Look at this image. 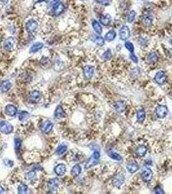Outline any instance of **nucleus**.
<instances>
[{
  "instance_id": "nucleus-43",
  "label": "nucleus",
  "mask_w": 172,
  "mask_h": 194,
  "mask_svg": "<svg viewBox=\"0 0 172 194\" xmlns=\"http://www.w3.org/2000/svg\"><path fill=\"white\" fill-rule=\"evenodd\" d=\"M36 175V173L34 172H28L27 174V179H28V180H30V179H33L34 177Z\"/></svg>"
},
{
  "instance_id": "nucleus-15",
  "label": "nucleus",
  "mask_w": 172,
  "mask_h": 194,
  "mask_svg": "<svg viewBox=\"0 0 172 194\" xmlns=\"http://www.w3.org/2000/svg\"><path fill=\"white\" fill-rule=\"evenodd\" d=\"M14 42H15V40H14L13 37L8 38L5 40L4 42L3 43L4 49H6V50H10V49L13 47Z\"/></svg>"
},
{
  "instance_id": "nucleus-27",
  "label": "nucleus",
  "mask_w": 172,
  "mask_h": 194,
  "mask_svg": "<svg viewBox=\"0 0 172 194\" xmlns=\"http://www.w3.org/2000/svg\"><path fill=\"white\" fill-rule=\"evenodd\" d=\"M92 25H93V29L97 34H102V28L101 27V25H100V24L96 21V20H93V22L92 23Z\"/></svg>"
},
{
  "instance_id": "nucleus-49",
  "label": "nucleus",
  "mask_w": 172,
  "mask_h": 194,
  "mask_svg": "<svg viewBox=\"0 0 172 194\" xmlns=\"http://www.w3.org/2000/svg\"><path fill=\"white\" fill-rule=\"evenodd\" d=\"M170 42H171V44H172V40H171V41H170Z\"/></svg>"
},
{
  "instance_id": "nucleus-30",
  "label": "nucleus",
  "mask_w": 172,
  "mask_h": 194,
  "mask_svg": "<svg viewBox=\"0 0 172 194\" xmlns=\"http://www.w3.org/2000/svg\"><path fill=\"white\" fill-rule=\"evenodd\" d=\"M109 157H110L111 159H113V160H115L117 161H122V157L120 156L119 153H117L116 152H111L109 153Z\"/></svg>"
},
{
  "instance_id": "nucleus-41",
  "label": "nucleus",
  "mask_w": 172,
  "mask_h": 194,
  "mask_svg": "<svg viewBox=\"0 0 172 194\" xmlns=\"http://www.w3.org/2000/svg\"><path fill=\"white\" fill-rule=\"evenodd\" d=\"M154 192L157 194H164V192L162 188L159 186H157L155 188H154Z\"/></svg>"
},
{
  "instance_id": "nucleus-11",
  "label": "nucleus",
  "mask_w": 172,
  "mask_h": 194,
  "mask_svg": "<svg viewBox=\"0 0 172 194\" xmlns=\"http://www.w3.org/2000/svg\"><path fill=\"white\" fill-rule=\"evenodd\" d=\"M54 172L58 176L64 175L66 172V166L64 164H60L54 168Z\"/></svg>"
},
{
  "instance_id": "nucleus-3",
  "label": "nucleus",
  "mask_w": 172,
  "mask_h": 194,
  "mask_svg": "<svg viewBox=\"0 0 172 194\" xmlns=\"http://www.w3.org/2000/svg\"><path fill=\"white\" fill-rule=\"evenodd\" d=\"M168 109L166 106L159 105L155 108V114L159 118H164L168 115Z\"/></svg>"
},
{
  "instance_id": "nucleus-20",
  "label": "nucleus",
  "mask_w": 172,
  "mask_h": 194,
  "mask_svg": "<svg viewBox=\"0 0 172 194\" xmlns=\"http://www.w3.org/2000/svg\"><path fill=\"white\" fill-rule=\"evenodd\" d=\"M137 122L139 123H142L146 118V111L144 109H140L137 113Z\"/></svg>"
},
{
  "instance_id": "nucleus-16",
  "label": "nucleus",
  "mask_w": 172,
  "mask_h": 194,
  "mask_svg": "<svg viewBox=\"0 0 172 194\" xmlns=\"http://www.w3.org/2000/svg\"><path fill=\"white\" fill-rule=\"evenodd\" d=\"M126 168H127V170L129 173H134L139 170V166L137 163L132 162V163H128L127 164V166H126Z\"/></svg>"
},
{
  "instance_id": "nucleus-39",
  "label": "nucleus",
  "mask_w": 172,
  "mask_h": 194,
  "mask_svg": "<svg viewBox=\"0 0 172 194\" xmlns=\"http://www.w3.org/2000/svg\"><path fill=\"white\" fill-rule=\"evenodd\" d=\"M21 140L19 139V138H16L15 140H14V143H15V149H16V151H18V150L20 149L21 146Z\"/></svg>"
},
{
  "instance_id": "nucleus-17",
  "label": "nucleus",
  "mask_w": 172,
  "mask_h": 194,
  "mask_svg": "<svg viewBox=\"0 0 172 194\" xmlns=\"http://www.w3.org/2000/svg\"><path fill=\"white\" fill-rule=\"evenodd\" d=\"M126 104L123 102V101H118L115 104H114V109L116 111L121 113L124 112L126 110Z\"/></svg>"
},
{
  "instance_id": "nucleus-21",
  "label": "nucleus",
  "mask_w": 172,
  "mask_h": 194,
  "mask_svg": "<svg viewBox=\"0 0 172 194\" xmlns=\"http://www.w3.org/2000/svg\"><path fill=\"white\" fill-rule=\"evenodd\" d=\"M5 111H6L7 115L13 117V116H15L16 115L18 110H17L16 107L13 105H7L6 108H5Z\"/></svg>"
},
{
  "instance_id": "nucleus-25",
  "label": "nucleus",
  "mask_w": 172,
  "mask_h": 194,
  "mask_svg": "<svg viewBox=\"0 0 172 194\" xmlns=\"http://www.w3.org/2000/svg\"><path fill=\"white\" fill-rule=\"evenodd\" d=\"M82 172V168L79 164H76L71 170V175L73 177H78Z\"/></svg>"
},
{
  "instance_id": "nucleus-34",
  "label": "nucleus",
  "mask_w": 172,
  "mask_h": 194,
  "mask_svg": "<svg viewBox=\"0 0 172 194\" xmlns=\"http://www.w3.org/2000/svg\"><path fill=\"white\" fill-rule=\"evenodd\" d=\"M94 42H95L96 44L98 46L102 47V46L104 45L105 40H104V38L102 37V36H97L95 40H94Z\"/></svg>"
},
{
  "instance_id": "nucleus-44",
  "label": "nucleus",
  "mask_w": 172,
  "mask_h": 194,
  "mask_svg": "<svg viewBox=\"0 0 172 194\" xmlns=\"http://www.w3.org/2000/svg\"><path fill=\"white\" fill-rule=\"evenodd\" d=\"M4 163L7 165L8 166H13V162L10 160H5L4 161Z\"/></svg>"
},
{
  "instance_id": "nucleus-1",
  "label": "nucleus",
  "mask_w": 172,
  "mask_h": 194,
  "mask_svg": "<svg viewBox=\"0 0 172 194\" xmlns=\"http://www.w3.org/2000/svg\"><path fill=\"white\" fill-rule=\"evenodd\" d=\"M100 157V154L99 152L94 151L92 156L87 161V163L85 164V169H89L91 167L95 166L98 163L99 159Z\"/></svg>"
},
{
  "instance_id": "nucleus-35",
  "label": "nucleus",
  "mask_w": 172,
  "mask_h": 194,
  "mask_svg": "<svg viewBox=\"0 0 172 194\" xmlns=\"http://www.w3.org/2000/svg\"><path fill=\"white\" fill-rule=\"evenodd\" d=\"M67 147L66 146H65V145L60 146L56 149V153L58 155H62V154H64V153H65V152L67 151Z\"/></svg>"
},
{
  "instance_id": "nucleus-7",
  "label": "nucleus",
  "mask_w": 172,
  "mask_h": 194,
  "mask_svg": "<svg viewBox=\"0 0 172 194\" xmlns=\"http://www.w3.org/2000/svg\"><path fill=\"white\" fill-rule=\"evenodd\" d=\"M153 172L150 168H146L141 173L142 180L145 182H149L153 179Z\"/></svg>"
},
{
  "instance_id": "nucleus-50",
  "label": "nucleus",
  "mask_w": 172,
  "mask_h": 194,
  "mask_svg": "<svg viewBox=\"0 0 172 194\" xmlns=\"http://www.w3.org/2000/svg\"><path fill=\"white\" fill-rule=\"evenodd\" d=\"M82 1H86V0H82Z\"/></svg>"
},
{
  "instance_id": "nucleus-46",
  "label": "nucleus",
  "mask_w": 172,
  "mask_h": 194,
  "mask_svg": "<svg viewBox=\"0 0 172 194\" xmlns=\"http://www.w3.org/2000/svg\"><path fill=\"white\" fill-rule=\"evenodd\" d=\"M145 164L146 165H148V166H150V165L152 164V161L150 160V159H147V160L145 161Z\"/></svg>"
},
{
  "instance_id": "nucleus-19",
  "label": "nucleus",
  "mask_w": 172,
  "mask_h": 194,
  "mask_svg": "<svg viewBox=\"0 0 172 194\" xmlns=\"http://www.w3.org/2000/svg\"><path fill=\"white\" fill-rule=\"evenodd\" d=\"M40 98H41V95H40V92L37 91H34L31 92V94L30 95L29 100L31 102L37 103L40 101Z\"/></svg>"
},
{
  "instance_id": "nucleus-37",
  "label": "nucleus",
  "mask_w": 172,
  "mask_h": 194,
  "mask_svg": "<svg viewBox=\"0 0 172 194\" xmlns=\"http://www.w3.org/2000/svg\"><path fill=\"white\" fill-rule=\"evenodd\" d=\"M27 190H28V188L27 186V185L24 184H20L19 186V187H18V193H21V194L26 193Z\"/></svg>"
},
{
  "instance_id": "nucleus-2",
  "label": "nucleus",
  "mask_w": 172,
  "mask_h": 194,
  "mask_svg": "<svg viewBox=\"0 0 172 194\" xmlns=\"http://www.w3.org/2000/svg\"><path fill=\"white\" fill-rule=\"evenodd\" d=\"M38 27V22H37L36 20L33 19L28 20V21L26 23V25H25V28H26V30L29 35L33 34L35 33Z\"/></svg>"
},
{
  "instance_id": "nucleus-28",
  "label": "nucleus",
  "mask_w": 172,
  "mask_h": 194,
  "mask_svg": "<svg viewBox=\"0 0 172 194\" xmlns=\"http://www.w3.org/2000/svg\"><path fill=\"white\" fill-rule=\"evenodd\" d=\"M142 22L143 24L146 27H150L151 25H152V22H153V18H151L150 16H146L142 19Z\"/></svg>"
},
{
  "instance_id": "nucleus-12",
  "label": "nucleus",
  "mask_w": 172,
  "mask_h": 194,
  "mask_svg": "<svg viewBox=\"0 0 172 194\" xmlns=\"http://www.w3.org/2000/svg\"><path fill=\"white\" fill-rule=\"evenodd\" d=\"M147 152H148V148L146 147V146L140 145L139 146L137 147V148L136 149L135 153L138 157H144Z\"/></svg>"
},
{
  "instance_id": "nucleus-8",
  "label": "nucleus",
  "mask_w": 172,
  "mask_h": 194,
  "mask_svg": "<svg viewBox=\"0 0 172 194\" xmlns=\"http://www.w3.org/2000/svg\"><path fill=\"white\" fill-rule=\"evenodd\" d=\"M119 36L122 40H126L130 37V31L128 26H122L119 31Z\"/></svg>"
},
{
  "instance_id": "nucleus-18",
  "label": "nucleus",
  "mask_w": 172,
  "mask_h": 194,
  "mask_svg": "<svg viewBox=\"0 0 172 194\" xmlns=\"http://www.w3.org/2000/svg\"><path fill=\"white\" fill-rule=\"evenodd\" d=\"M48 186L51 190H56L57 188L59 186V180L56 178L52 179L51 180L49 181Z\"/></svg>"
},
{
  "instance_id": "nucleus-14",
  "label": "nucleus",
  "mask_w": 172,
  "mask_h": 194,
  "mask_svg": "<svg viewBox=\"0 0 172 194\" xmlns=\"http://www.w3.org/2000/svg\"><path fill=\"white\" fill-rule=\"evenodd\" d=\"M53 124L51 122V121L47 120L43 124L42 126V131L45 133V134H48V133H49L51 131V129H53Z\"/></svg>"
},
{
  "instance_id": "nucleus-4",
  "label": "nucleus",
  "mask_w": 172,
  "mask_h": 194,
  "mask_svg": "<svg viewBox=\"0 0 172 194\" xmlns=\"http://www.w3.org/2000/svg\"><path fill=\"white\" fill-rule=\"evenodd\" d=\"M125 181V177L124 176L122 173H116L113 177L112 179V184L115 187H120V186L124 184Z\"/></svg>"
},
{
  "instance_id": "nucleus-36",
  "label": "nucleus",
  "mask_w": 172,
  "mask_h": 194,
  "mask_svg": "<svg viewBox=\"0 0 172 194\" xmlns=\"http://www.w3.org/2000/svg\"><path fill=\"white\" fill-rule=\"evenodd\" d=\"M124 45H125V47L131 53H134L135 49H134V46H133L132 43H131L130 42H126Z\"/></svg>"
},
{
  "instance_id": "nucleus-33",
  "label": "nucleus",
  "mask_w": 172,
  "mask_h": 194,
  "mask_svg": "<svg viewBox=\"0 0 172 194\" xmlns=\"http://www.w3.org/2000/svg\"><path fill=\"white\" fill-rule=\"evenodd\" d=\"M18 117H19V120H21V121L25 120H27L28 117H29V114H28V113L26 111H21L19 113Z\"/></svg>"
},
{
  "instance_id": "nucleus-10",
  "label": "nucleus",
  "mask_w": 172,
  "mask_h": 194,
  "mask_svg": "<svg viewBox=\"0 0 172 194\" xmlns=\"http://www.w3.org/2000/svg\"><path fill=\"white\" fill-rule=\"evenodd\" d=\"M53 8V14L54 16H60L62 13H64L65 10V6L62 3L60 2L58 4L56 5Z\"/></svg>"
},
{
  "instance_id": "nucleus-23",
  "label": "nucleus",
  "mask_w": 172,
  "mask_h": 194,
  "mask_svg": "<svg viewBox=\"0 0 172 194\" xmlns=\"http://www.w3.org/2000/svg\"><path fill=\"white\" fill-rule=\"evenodd\" d=\"M43 47H44V43L41 42H37L32 45V47L30 49V52L33 53H36V52L40 51V49H42Z\"/></svg>"
},
{
  "instance_id": "nucleus-47",
  "label": "nucleus",
  "mask_w": 172,
  "mask_h": 194,
  "mask_svg": "<svg viewBox=\"0 0 172 194\" xmlns=\"http://www.w3.org/2000/svg\"><path fill=\"white\" fill-rule=\"evenodd\" d=\"M4 192V189L1 186H0V193H1Z\"/></svg>"
},
{
  "instance_id": "nucleus-5",
  "label": "nucleus",
  "mask_w": 172,
  "mask_h": 194,
  "mask_svg": "<svg viewBox=\"0 0 172 194\" xmlns=\"http://www.w3.org/2000/svg\"><path fill=\"white\" fill-rule=\"evenodd\" d=\"M13 131V126L8 122L2 121L0 122V131L4 134H9Z\"/></svg>"
},
{
  "instance_id": "nucleus-38",
  "label": "nucleus",
  "mask_w": 172,
  "mask_h": 194,
  "mask_svg": "<svg viewBox=\"0 0 172 194\" xmlns=\"http://www.w3.org/2000/svg\"><path fill=\"white\" fill-rule=\"evenodd\" d=\"M40 64H42L43 66H45V64H46V66H47V64H50L49 59L46 57H43L40 60Z\"/></svg>"
},
{
  "instance_id": "nucleus-9",
  "label": "nucleus",
  "mask_w": 172,
  "mask_h": 194,
  "mask_svg": "<svg viewBox=\"0 0 172 194\" xmlns=\"http://www.w3.org/2000/svg\"><path fill=\"white\" fill-rule=\"evenodd\" d=\"M94 67L91 65H86L84 67V75L86 79H91L94 74Z\"/></svg>"
},
{
  "instance_id": "nucleus-13",
  "label": "nucleus",
  "mask_w": 172,
  "mask_h": 194,
  "mask_svg": "<svg viewBox=\"0 0 172 194\" xmlns=\"http://www.w3.org/2000/svg\"><path fill=\"white\" fill-rule=\"evenodd\" d=\"M111 22V16L109 14L102 15L100 18V22L104 26H107Z\"/></svg>"
},
{
  "instance_id": "nucleus-29",
  "label": "nucleus",
  "mask_w": 172,
  "mask_h": 194,
  "mask_svg": "<svg viewBox=\"0 0 172 194\" xmlns=\"http://www.w3.org/2000/svg\"><path fill=\"white\" fill-rule=\"evenodd\" d=\"M11 88V83L8 80H5L1 84V90L3 92H7Z\"/></svg>"
},
{
  "instance_id": "nucleus-48",
  "label": "nucleus",
  "mask_w": 172,
  "mask_h": 194,
  "mask_svg": "<svg viewBox=\"0 0 172 194\" xmlns=\"http://www.w3.org/2000/svg\"><path fill=\"white\" fill-rule=\"evenodd\" d=\"M1 1H3V3L4 4H6L8 2V0H1Z\"/></svg>"
},
{
  "instance_id": "nucleus-40",
  "label": "nucleus",
  "mask_w": 172,
  "mask_h": 194,
  "mask_svg": "<svg viewBox=\"0 0 172 194\" xmlns=\"http://www.w3.org/2000/svg\"><path fill=\"white\" fill-rule=\"evenodd\" d=\"M96 1L99 4H101L104 6H108L110 4L111 0H96Z\"/></svg>"
},
{
  "instance_id": "nucleus-26",
  "label": "nucleus",
  "mask_w": 172,
  "mask_h": 194,
  "mask_svg": "<svg viewBox=\"0 0 172 194\" xmlns=\"http://www.w3.org/2000/svg\"><path fill=\"white\" fill-rule=\"evenodd\" d=\"M116 35H117V34L115 33V31L113 30L110 31L109 32H107V33H106L105 36V40H107V41L108 42H111V41H113V40H114V38H115Z\"/></svg>"
},
{
  "instance_id": "nucleus-32",
  "label": "nucleus",
  "mask_w": 172,
  "mask_h": 194,
  "mask_svg": "<svg viewBox=\"0 0 172 194\" xmlns=\"http://www.w3.org/2000/svg\"><path fill=\"white\" fill-rule=\"evenodd\" d=\"M135 16H136V12L135 10H131L130 13H129L128 16V22L130 24H131L133 23V21L135 20Z\"/></svg>"
},
{
  "instance_id": "nucleus-22",
  "label": "nucleus",
  "mask_w": 172,
  "mask_h": 194,
  "mask_svg": "<svg viewBox=\"0 0 172 194\" xmlns=\"http://www.w3.org/2000/svg\"><path fill=\"white\" fill-rule=\"evenodd\" d=\"M159 57L157 56V54L155 52H152V53H150L148 54L147 60L148 62L150 63H156L157 61H158Z\"/></svg>"
},
{
  "instance_id": "nucleus-24",
  "label": "nucleus",
  "mask_w": 172,
  "mask_h": 194,
  "mask_svg": "<svg viewBox=\"0 0 172 194\" xmlns=\"http://www.w3.org/2000/svg\"><path fill=\"white\" fill-rule=\"evenodd\" d=\"M54 116L57 118H61L65 117V113L60 106H58V108H56L55 113H54Z\"/></svg>"
},
{
  "instance_id": "nucleus-31",
  "label": "nucleus",
  "mask_w": 172,
  "mask_h": 194,
  "mask_svg": "<svg viewBox=\"0 0 172 194\" xmlns=\"http://www.w3.org/2000/svg\"><path fill=\"white\" fill-rule=\"evenodd\" d=\"M102 57L104 60H110L112 57V53H111L110 49H107V51H105L102 55Z\"/></svg>"
},
{
  "instance_id": "nucleus-42",
  "label": "nucleus",
  "mask_w": 172,
  "mask_h": 194,
  "mask_svg": "<svg viewBox=\"0 0 172 194\" xmlns=\"http://www.w3.org/2000/svg\"><path fill=\"white\" fill-rule=\"evenodd\" d=\"M130 59L131 60H132L135 63H138V62H139L138 58H137V57L133 53H131L130 54Z\"/></svg>"
},
{
  "instance_id": "nucleus-6",
  "label": "nucleus",
  "mask_w": 172,
  "mask_h": 194,
  "mask_svg": "<svg viewBox=\"0 0 172 194\" xmlns=\"http://www.w3.org/2000/svg\"><path fill=\"white\" fill-rule=\"evenodd\" d=\"M166 75L164 71H160L155 76L154 80L155 81V82L159 85H162L164 84V82L166 80Z\"/></svg>"
},
{
  "instance_id": "nucleus-45",
  "label": "nucleus",
  "mask_w": 172,
  "mask_h": 194,
  "mask_svg": "<svg viewBox=\"0 0 172 194\" xmlns=\"http://www.w3.org/2000/svg\"><path fill=\"white\" fill-rule=\"evenodd\" d=\"M60 0H53V1H51V3H50V6L51 7H54V6H55L56 5H57L58 3H60Z\"/></svg>"
}]
</instances>
